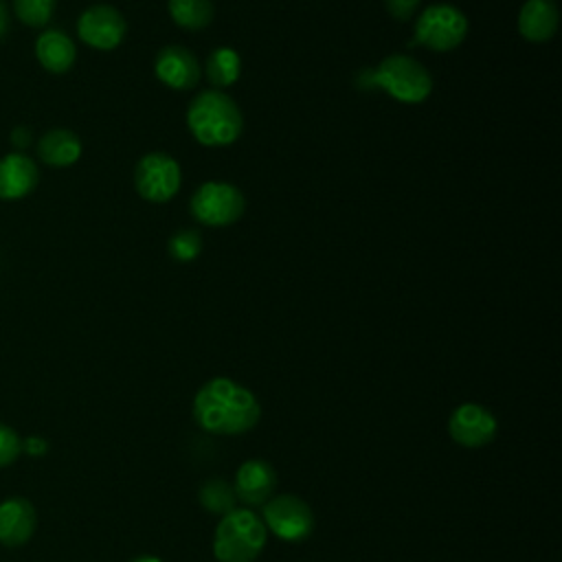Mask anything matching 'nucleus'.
<instances>
[{"label": "nucleus", "instance_id": "3", "mask_svg": "<svg viewBox=\"0 0 562 562\" xmlns=\"http://www.w3.org/2000/svg\"><path fill=\"white\" fill-rule=\"evenodd\" d=\"M360 88H382L400 103H422L432 90L430 72L413 57L389 55L358 77Z\"/></svg>", "mask_w": 562, "mask_h": 562}, {"label": "nucleus", "instance_id": "23", "mask_svg": "<svg viewBox=\"0 0 562 562\" xmlns=\"http://www.w3.org/2000/svg\"><path fill=\"white\" fill-rule=\"evenodd\" d=\"M22 454V439L20 435L0 422V468L11 465Z\"/></svg>", "mask_w": 562, "mask_h": 562}, {"label": "nucleus", "instance_id": "18", "mask_svg": "<svg viewBox=\"0 0 562 562\" xmlns=\"http://www.w3.org/2000/svg\"><path fill=\"white\" fill-rule=\"evenodd\" d=\"M167 9L171 20L187 31H200L213 20L211 0H169Z\"/></svg>", "mask_w": 562, "mask_h": 562}, {"label": "nucleus", "instance_id": "27", "mask_svg": "<svg viewBox=\"0 0 562 562\" xmlns=\"http://www.w3.org/2000/svg\"><path fill=\"white\" fill-rule=\"evenodd\" d=\"M7 29H9V13L4 2H0V37L7 33Z\"/></svg>", "mask_w": 562, "mask_h": 562}, {"label": "nucleus", "instance_id": "21", "mask_svg": "<svg viewBox=\"0 0 562 562\" xmlns=\"http://www.w3.org/2000/svg\"><path fill=\"white\" fill-rule=\"evenodd\" d=\"M57 0H13V11L26 26L42 29L50 22Z\"/></svg>", "mask_w": 562, "mask_h": 562}, {"label": "nucleus", "instance_id": "7", "mask_svg": "<svg viewBox=\"0 0 562 562\" xmlns=\"http://www.w3.org/2000/svg\"><path fill=\"white\" fill-rule=\"evenodd\" d=\"M261 520L266 529L288 542L305 540L314 529V514L310 505L294 494H279L263 503Z\"/></svg>", "mask_w": 562, "mask_h": 562}, {"label": "nucleus", "instance_id": "14", "mask_svg": "<svg viewBox=\"0 0 562 562\" xmlns=\"http://www.w3.org/2000/svg\"><path fill=\"white\" fill-rule=\"evenodd\" d=\"M37 167L26 154L13 151L0 158V200L26 198L37 187Z\"/></svg>", "mask_w": 562, "mask_h": 562}, {"label": "nucleus", "instance_id": "17", "mask_svg": "<svg viewBox=\"0 0 562 562\" xmlns=\"http://www.w3.org/2000/svg\"><path fill=\"white\" fill-rule=\"evenodd\" d=\"M37 156L48 167H70L81 156V140L66 127L48 130L37 143Z\"/></svg>", "mask_w": 562, "mask_h": 562}, {"label": "nucleus", "instance_id": "19", "mask_svg": "<svg viewBox=\"0 0 562 562\" xmlns=\"http://www.w3.org/2000/svg\"><path fill=\"white\" fill-rule=\"evenodd\" d=\"M239 75H241V59L233 48L222 46L209 55L206 77L213 86H217V88L233 86L239 79Z\"/></svg>", "mask_w": 562, "mask_h": 562}, {"label": "nucleus", "instance_id": "22", "mask_svg": "<svg viewBox=\"0 0 562 562\" xmlns=\"http://www.w3.org/2000/svg\"><path fill=\"white\" fill-rule=\"evenodd\" d=\"M202 250V237L198 231L182 228L169 239V255L176 261H193Z\"/></svg>", "mask_w": 562, "mask_h": 562}, {"label": "nucleus", "instance_id": "20", "mask_svg": "<svg viewBox=\"0 0 562 562\" xmlns=\"http://www.w3.org/2000/svg\"><path fill=\"white\" fill-rule=\"evenodd\" d=\"M235 492L233 485H228L222 479H211L200 487V503L206 512L211 514H228L231 509H235Z\"/></svg>", "mask_w": 562, "mask_h": 562}, {"label": "nucleus", "instance_id": "9", "mask_svg": "<svg viewBox=\"0 0 562 562\" xmlns=\"http://www.w3.org/2000/svg\"><path fill=\"white\" fill-rule=\"evenodd\" d=\"M77 33L90 48L112 50L125 37V18L110 4H94L79 15Z\"/></svg>", "mask_w": 562, "mask_h": 562}, {"label": "nucleus", "instance_id": "15", "mask_svg": "<svg viewBox=\"0 0 562 562\" xmlns=\"http://www.w3.org/2000/svg\"><path fill=\"white\" fill-rule=\"evenodd\" d=\"M560 13L555 0H527L518 13V31L529 42H547L558 31Z\"/></svg>", "mask_w": 562, "mask_h": 562}, {"label": "nucleus", "instance_id": "10", "mask_svg": "<svg viewBox=\"0 0 562 562\" xmlns=\"http://www.w3.org/2000/svg\"><path fill=\"white\" fill-rule=\"evenodd\" d=\"M496 417L481 404L465 402L457 406L448 419L450 437L463 448H481L496 437Z\"/></svg>", "mask_w": 562, "mask_h": 562}, {"label": "nucleus", "instance_id": "4", "mask_svg": "<svg viewBox=\"0 0 562 562\" xmlns=\"http://www.w3.org/2000/svg\"><path fill=\"white\" fill-rule=\"evenodd\" d=\"M266 525L252 509H231L222 516L213 536L217 562H252L266 547Z\"/></svg>", "mask_w": 562, "mask_h": 562}, {"label": "nucleus", "instance_id": "6", "mask_svg": "<svg viewBox=\"0 0 562 562\" xmlns=\"http://www.w3.org/2000/svg\"><path fill=\"white\" fill-rule=\"evenodd\" d=\"M246 200L235 184L211 180L198 187L191 198V213L206 226H228L241 217Z\"/></svg>", "mask_w": 562, "mask_h": 562}, {"label": "nucleus", "instance_id": "11", "mask_svg": "<svg viewBox=\"0 0 562 562\" xmlns=\"http://www.w3.org/2000/svg\"><path fill=\"white\" fill-rule=\"evenodd\" d=\"M274 490H277V472L272 470L270 463L261 459H248L237 468L233 492H235V498H239L241 503L250 507L263 505L274 496Z\"/></svg>", "mask_w": 562, "mask_h": 562}, {"label": "nucleus", "instance_id": "28", "mask_svg": "<svg viewBox=\"0 0 562 562\" xmlns=\"http://www.w3.org/2000/svg\"><path fill=\"white\" fill-rule=\"evenodd\" d=\"M132 562H162V560L156 558V555H140V558H136V560H132Z\"/></svg>", "mask_w": 562, "mask_h": 562}, {"label": "nucleus", "instance_id": "25", "mask_svg": "<svg viewBox=\"0 0 562 562\" xmlns=\"http://www.w3.org/2000/svg\"><path fill=\"white\" fill-rule=\"evenodd\" d=\"M22 450H26V454L31 457H44L48 450V443L46 439L33 435V437H26V441H22Z\"/></svg>", "mask_w": 562, "mask_h": 562}, {"label": "nucleus", "instance_id": "8", "mask_svg": "<svg viewBox=\"0 0 562 562\" xmlns=\"http://www.w3.org/2000/svg\"><path fill=\"white\" fill-rule=\"evenodd\" d=\"M180 165L162 151H151L143 156L134 171L136 191L149 202L171 200L180 189Z\"/></svg>", "mask_w": 562, "mask_h": 562}, {"label": "nucleus", "instance_id": "24", "mask_svg": "<svg viewBox=\"0 0 562 562\" xmlns=\"http://www.w3.org/2000/svg\"><path fill=\"white\" fill-rule=\"evenodd\" d=\"M422 0H386V11L395 18V20H408Z\"/></svg>", "mask_w": 562, "mask_h": 562}, {"label": "nucleus", "instance_id": "5", "mask_svg": "<svg viewBox=\"0 0 562 562\" xmlns=\"http://www.w3.org/2000/svg\"><path fill=\"white\" fill-rule=\"evenodd\" d=\"M468 35V18L452 4H430L415 24L411 46H426L437 53L457 48Z\"/></svg>", "mask_w": 562, "mask_h": 562}, {"label": "nucleus", "instance_id": "12", "mask_svg": "<svg viewBox=\"0 0 562 562\" xmlns=\"http://www.w3.org/2000/svg\"><path fill=\"white\" fill-rule=\"evenodd\" d=\"M154 70H156V77L173 90H189L200 81V66L195 55L176 44L165 46L156 55Z\"/></svg>", "mask_w": 562, "mask_h": 562}, {"label": "nucleus", "instance_id": "1", "mask_svg": "<svg viewBox=\"0 0 562 562\" xmlns=\"http://www.w3.org/2000/svg\"><path fill=\"white\" fill-rule=\"evenodd\" d=\"M259 402L246 386L231 378H213L193 397V417L213 435H241L257 426Z\"/></svg>", "mask_w": 562, "mask_h": 562}, {"label": "nucleus", "instance_id": "13", "mask_svg": "<svg viewBox=\"0 0 562 562\" xmlns=\"http://www.w3.org/2000/svg\"><path fill=\"white\" fill-rule=\"evenodd\" d=\"M37 527V514L31 501L11 496L0 503V544L22 547L31 540Z\"/></svg>", "mask_w": 562, "mask_h": 562}, {"label": "nucleus", "instance_id": "26", "mask_svg": "<svg viewBox=\"0 0 562 562\" xmlns=\"http://www.w3.org/2000/svg\"><path fill=\"white\" fill-rule=\"evenodd\" d=\"M11 140H13V145H15L18 149H24V147L29 145V140H31L29 127H18V130L13 132V136H11Z\"/></svg>", "mask_w": 562, "mask_h": 562}, {"label": "nucleus", "instance_id": "16", "mask_svg": "<svg viewBox=\"0 0 562 562\" xmlns=\"http://www.w3.org/2000/svg\"><path fill=\"white\" fill-rule=\"evenodd\" d=\"M35 57L48 72H66L77 57L75 42L57 29H46L35 42Z\"/></svg>", "mask_w": 562, "mask_h": 562}, {"label": "nucleus", "instance_id": "2", "mask_svg": "<svg viewBox=\"0 0 562 562\" xmlns=\"http://www.w3.org/2000/svg\"><path fill=\"white\" fill-rule=\"evenodd\" d=\"M187 125L200 145L222 147L239 138L244 119L231 97L217 90H206L191 101Z\"/></svg>", "mask_w": 562, "mask_h": 562}]
</instances>
